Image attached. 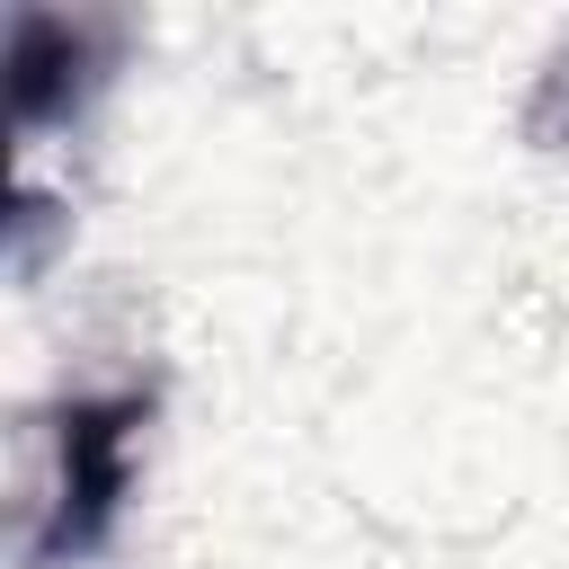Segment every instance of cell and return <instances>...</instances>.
<instances>
[{
    "label": "cell",
    "mask_w": 569,
    "mask_h": 569,
    "mask_svg": "<svg viewBox=\"0 0 569 569\" xmlns=\"http://www.w3.org/2000/svg\"><path fill=\"white\" fill-rule=\"evenodd\" d=\"M142 418H151L142 391H89V400L53 409V489H44V516L27 533L36 569L107 551V533H116V516L133 498V436H142Z\"/></svg>",
    "instance_id": "obj_1"
},
{
    "label": "cell",
    "mask_w": 569,
    "mask_h": 569,
    "mask_svg": "<svg viewBox=\"0 0 569 569\" xmlns=\"http://www.w3.org/2000/svg\"><path fill=\"white\" fill-rule=\"evenodd\" d=\"M107 71V44L98 27L62 18V9H18L9 18V44H0V89H9V133H44L62 124Z\"/></svg>",
    "instance_id": "obj_2"
}]
</instances>
